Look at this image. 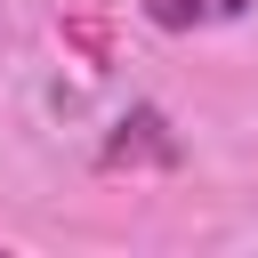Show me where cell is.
Wrapping results in <instances>:
<instances>
[{
	"instance_id": "obj_1",
	"label": "cell",
	"mask_w": 258,
	"mask_h": 258,
	"mask_svg": "<svg viewBox=\"0 0 258 258\" xmlns=\"http://www.w3.org/2000/svg\"><path fill=\"white\" fill-rule=\"evenodd\" d=\"M121 161H177V137H169V121L153 113V105H137L121 129H113V145H105V169H121Z\"/></svg>"
},
{
	"instance_id": "obj_2",
	"label": "cell",
	"mask_w": 258,
	"mask_h": 258,
	"mask_svg": "<svg viewBox=\"0 0 258 258\" xmlns=\"http://www.w3.org/2000/svg\"><path fill=\"white\" fill-rule=\"evenodd\" d=\"M161 32H210V24H234L250 16V0H137Z\"/></svg>"
}]
</instances>
